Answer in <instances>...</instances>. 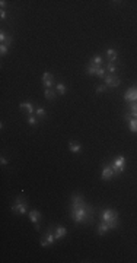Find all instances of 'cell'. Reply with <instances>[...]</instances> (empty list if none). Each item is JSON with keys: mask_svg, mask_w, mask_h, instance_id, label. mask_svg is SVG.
<instances>
[{"mask_svg": "<svg viewBox=\"0 0 137 263\" xmlns=\"http://www.w3.org/2000/svg\"><path fill=\"white\" fill-rule=\"evenodd\" d=\"M6 38H7V35L5 34V31H2V32H0V41H2V44L6 41Z\"/></svg>", "mask_w": 137, "mask_h": 263, "instance_id": "27", "label": "cell"}, {"mask_svg": "<svg viewBox=\"0 0 137 263\" xmlns=\"http://www.w3.org/2000/svg\"><path fill=\"white\" fill-rule=\"evenodd\" d=\"M124 100L127 102H137V88H130L124 94Z\"/></svg>", "mask_w": 137, "mask_h": 263, "instance_id": "8", "label": "cell"}, {"mask_svg": "<svg viewBox=\"0 0 137 263\" xmlns=\"http://www.w3.org/2000/svg\"><path fill=\"white\" fill-rule=\"evenodd\" d=\"M111 165H112V170H114V174H115V176L121 174V172L126 170V157H123V155L117 157L114 159V162H111Z\"/></svg>", "mask_w": 137, "mask_h": 263, "instance_id": "3", "label": "cell"}, {"mask_svg": "<svg viewBox=\"0 0 137 263\" xmlns=\"http://www.w3.org/2000/svg\"><path fill=\"white\" fill-rule=\"evenodd\" d=\"M104 82H105V86H109V88H117L120 86V79L117 76H114V75H107L104 77Z\"/></svg>", "mask_w": 137, "mask_h": 263, "instance_id": "6", "label": "cell"}, {"mask_svg": "<svg viewBox=\"0 0 137 263\" xmlns=\"http://www.w3.org/2000/svg\"><path fill=\"white\" fill-rule=\"evenodd\" d=\"M56 89H57V92L60 94V95H64L66 94V91H67V88H66V85L63 83V82H58L56 85Z\"/></svg>", "mask_w": 137, "mask_h": 263, "instance_id": "19", "label": "cell"}, {"mask_svg": "<svg viewBox=\"0 0 137 263\" xmlns=\"http://www.w3.org/2000/svg\"><path fill=\"white\" fill-rule=\"evenodd\" d=\"M44 96H45V98H47L48 101H53L54 98H56V91H53V89L47 88V89L44 91Z\"/></svg>", "mask_w": 137, "mask_h": 263, "instance_id": "18", "label": "cell"}, {"mask_svg": "<svg viewBox=\"0 0 137 263\" xmlns=\"http://www.w3.org/2000/svg\"><path fill=\"white\" fill-rule=\"evenodd\" d=\"M124 119L128 121V124H130V130H131L133 133H137V119H134V117H130L127 113L124 114Z\"/></svg>", "mask_w": 137, "mask_h": 263, "instance_id": "12", "label": "cell"}, {"mask_svg": "<svg viewBox=\"0 0 137 263\" xmlns=\"http://www.w3.org/2000/svg\"><path fill=\"white\" fill-rule=\"evenodd\" d=\"M0 6H2V9H5L6 6H7V2H5V0H2V2H0Z\"/></svg>", "mask_w": 137, "mask_h": 263, "instance_id": "30", "label": "cell"}, {"mask_svg": "<svg viewBox=\"0 0 137 263\" xmlns=\"http://www.w3.org/2000/svg\"><path fill=\"white\" fill-rule=\"evenodd\" d=\"M56 238L57 240H62L63 237H66V234H67V230L64 228V227H57L56 228Z\"/></svg>", "mask_w": 137, "mask_h": 263, "instance_id": "15", "label": "cell"}, {"mask_svg": "<svg viewBox=\"0 0 137 263\" xmlns=\"http://www.w3.org/2000/svg\"><path fill=\"white\" fill-rule=\"evenodd\" d=\"M96 76L101 77V79L107 76V73H105V67H99V69H98V72H96Z\"/></svg>", "mask_w": 137, "mask_h": 263, "instance_id": "23", "label": "cell"}, {"mask_svg": "<svg viewBox=\"0 0 137 263\" xmlns=\"http://www.w3.org/2000/svg\"><path fill=\"white\" fill-rule=\"evenodd\" d=\"M90 62L94 63V64H96V66H101V62H102V56H99V54H96V56H95V57L92 59Z\"/></svg>", "mask_w": 137, "mask_h": 263, "instance_id": "21", "label": "cell"}, {"mask_svg": "<svg viewBox=\"0 0 137 263\" xmlns=\"http://www.w3.org/2000/svg\"><path fill=\"white\" fill-rule=\"evenodd\" d=\"M43 83L45 85V88H50V89H51V86L54 85V79H53V75L50 72H44V75H43Z\"/></svg>", "mask_w": 137, "mask_h": 263, "instance_id": "10", "label": "cell"}, {"mask_svg": "<svg viewBox=\"0 0 137 263\" xmlns=\"http://www.w3.org/2000/svg\"><path fill=\"white\" fill-rule=\"evenodd\" d=\"M99 67L101 66H96V64H94V63L90 62L89 64H88V67H86V73H88V75H96Z\"/></svg>", "mask_w": 137, "mask_h": 263, "instance_id": "16", "label": "cell"}, {"mask_svg": "<svg viewBox=\"0 0 137 263\" xmlns=\"http://www.w3.org/2000/svg\"><path fill=\"white\" fill-rule=\"evenodd\" d=\"M94 209L90 208L80 195L71 196V209L70 215L76 224H89L94 221Z\"/></svg>", "mask_w": 137, "mask_h": 263, "instance_id": "1", "label": "cell"}, {"mask_svg": "<svg viewBox=\"0 0 137 263\" xmlns=\"http://www.w3.org/2000/svg\"><path fill=\"white\" fill-rule=\"evenodd\" d=\"M19 108H21V110H22V108L26 110V113H28L29 115L34 114V111H35V107L32 105V102H21V104H19Z\"/></svg>", "mask_w": 137, "mask_h": 263, "instance_id": "13", "label": "cell"}, {"mask_svg": "<svg viewBox=\"0 0 137 263\" xmlns=\"http://www.w3.org/2000/svg\"><path fill=\"white\" fill-rule=\"evenodd\" d=\"M101 176H102L104 180H111V178L115 176V174H114V170H112V165H111V164H107V165L102 168V174H101Z\"/></svg>", "mask_w": 137, "mask_h": 263, "instance_id": "9", "label": "cell"}, {"mask_svg": "<svg viewBox=\"0 0 137 263\" xmlns=\"http://www.w3.org/2000/svg\"><path fill=\"white\" fill-rule=\"evenodd\" d=\"M69 148L73 153H79L82 151V145L77 142V140H71L70 143H69Z\"/></svg>", "mask_w": 137, "mask_h": 263, "instance_id": "14", "label": "cell"}, {"mask_svg": "<svg viewBox=\"0 0 137 263\" xmlns=\"http://www.w3.org/2000/svg\"><path fill=\"white\" fill-rule=\"evenodd\" d=\"M56 234L53 232V230L50 228V230L47 231V234L44 235L43 238H41V246L43 247H47V246H53V244L56 243Z\"/></svg>", "mask_w": 137, "mask_h": 263, "instance_id": "5", "label": "cell"}, {"mask_svg": "<svg viewBox=\"0 0 137 263\" xmlns=\"http://www.w3.org/2000/svg\"><path fill=\"white\" fill-rule=\"evenodd\" d=\"M28 215H29V221L35 225V228H37V230H39V225H38V224H39V219H41V214H39L37 209H32Z\"/></svg>", "mask_w": 137, "mask_h": 263, "instance_id": "7", "label": "cell"}, {"mask_svg": "<svg viewBox=\"0 0 137 263\" xmlns=\"http://www.w3.org/2000/svg\"><path fill=\"white\" fill-rule=\"evenodd\" d=\"M107 69H108V70L112 73V75L117 72V66H115V63H108V64H107Z\"/></svg>", "mask_w": 137, "mask_h": 263, "instance_id": "22", "label": "cell"}, {"mask_svg": "<svg viewBox=\"0 0 137 263\" xmlns=\"http://www.w3.org/2000/svg\"><path fill=\"white\" fill-rule=\"evenodd\" d=\"M0 53H2V56L7 54V53H9V47L5 45V44H0Z\"/></svg>", "mask_w": 137, "mask_h": 263, "instance_id": "25", "label": "cell"}, {"mask_svg": "<svg viewBox=\"0 0 137 263\" xmlns=\"http://www.w3.org/2000/svg\"><path fill=\"white\" fill-rule=\"evenodd\" d=\"M101 221L108 225L109 230L117 228V227H118V214H117V210L111 209V208L104 209L101 212Z\"/></svg>", "mask_w": 137, "mask_h": 263, "instance_id": "2", "label": "cell"}, {"mask_svg": "<svg viewBox=\"0 0 137 263\" xmlns=\"http://www.w3.org/2000/svg\"><path fill=\"white\" fill-rule=\"evenodd\" d=\"M0 18H2V19H5V18H6V9L0 10Z\"/></svg>", "mask_w": 137, "mask_h": 263, "instance_id": "28", "label": "cell"}, {"mask_svg": "<svg viewBox=\"0 0 137 263\" xmlns=\"http://www.w3.org/2000/svg\"><path fill=\"white\" fill-rule=\"evenodd\" d=\"M105 91H107V86H105V85L96 86V92H98V94H101V92H105Z\"/></svg>", "mask_w": 137, "mask_h": 263, "instance_id": "26", "label": "cell"}, {"mask_svg": "<svg viewBox=\"0 0 137 263\" xmlns=\"http://www.w3.org/2000/svg\"><path fill=\"white\" fill-rule=\"evenodd\" d=\"M0 164H2V165H7V164H9V161H7L6 158H2V159H0Z\"/></svg>", "mask_w": 137, "mask_h": 263, "instance_id": "29", "label": "cell"}, {"mask_svg": "<svg viewBox=\"0 0 137 263\" xmlns=\"http://www.w3.org/2000/svg\"><path fill=\"white\" fill-rule=\"evenodd\" d=\"M108 230H109V227L105 224V222H101V224L98 225V234L99 235H105L108 232Z\"/></svg>", "mask_w": 137, "mask_h": 263, "instance_id": "17", "label": "cell"}, {"mask_svg": "<svg viewBox=\"0 0 137 263\" xmlns=\"http://www.w3.org/2000/svg\"><path fill=\"white\" fill-rule=\"evenodd\" d=\"M107 56H108V63H114L117 62V59H118V53H117V50L112 47L107 48Z\"/></svg>", "mask_w": 137, "mask_h": 263, "instance_id": "11", "label": "cell"}, {"mask_svg": "<svg viewBox=\"0 0 137 263\" xmlns=\"http://www.w3.org/2000/svg\"><path fill=\"white\" fill-rule=\"evenodd\" d=\"M35 113H37V117H39V119H43V117L47 115V111L44 110L43 107H37V108H35Z\"/></svg>", "mask_w": 137, "mask_h": 263, "instance_id": "20", "label": "cell"}, {"mask_svg": "<svg viewBox=\"0 0 137 263\" xmlns=\"http://www.w3.org/2000/svg\"><path fill=\"white\" fill-rule=\"evenodd\" d=\"M28 123H29V124H31V126H35V124H37V123H38L37 117H35V115H34V114H31V115H29V117H28Z\"/></svg>", "mask_w": 137, "mask_h": 263, "instance_id": "24", "label": "cell"}, {"mask_svg": "<svg viewBox=\"0 0 137 263\" xmlns=\"http://www.w3.org/2000/svg\"><path fill=\"white\" fill-rule=\"evenodd\" d=\"M26 210H28V208H26V203L24 202V199L21 196L16 197V200H15L13 206H12V212H15V214H21V215H25L26 214Z\"/></svg>", "mask_w": 137, "mask_h": 263, "instance_id": "4", "label": "cell"}]
</instances>
